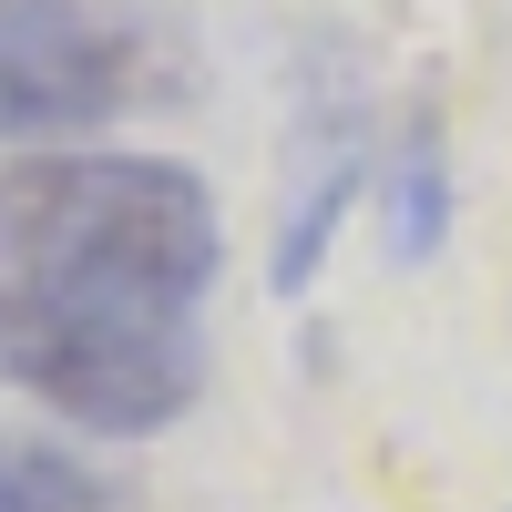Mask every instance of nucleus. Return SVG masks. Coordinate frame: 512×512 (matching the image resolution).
<instances>
[{"label": "nucleus", "mask_w": 512, "mask_h": 512, "mask_svg": "<svg viewBox=\"0 0 512 512\" xmlns=\"http://www.w3.org/2000/svg\"><path fill=\"white\" fill-rule=\"evenodd\" d=\"M0 277L195 318L226 277V216L175 154H21L0 164Z\"/></svg>", "instance_id": "obj_1"}, {"label": "nucleus", "mask_w": 512, "mask_h": 512, "mask_svg": "<svg viewBox=\"0 0 512 512\" xmlns=\"http://www.w3.org/2000/svg\"><path fill=\"white\" fill-rule=\"evenodd\" d=\"M0 390H31L41 410H62L93 441H144L195 410L205 338H195V318L0 277Z\"/></svg>", "instance_id": "obj_2"}, {"label": "nucleus", "mask_w": 512, "mask_h": 512, "mask_svg": "<svg viewBox=\"0 0 512 512\" xmlns=\"http://www.w3.org/2000/svg\"><path fill=\"white\" fill-rule=\"evenodd\" d=\"M144 82V41L93 0H0V144L52 154L82 123H113Z\"/></svg>", "instance_id": "obj_3"}, {"label": "nucleus", "mask_w": 512, "mask_h": 512, "mask_svg": "<svg viewBox=\"0 0 512 512\" xmlns=\"http://www.w3.org/2000/svg\"><path fill=\"white\" fill-rule=\"evenodd\" d=\"M359 185H369V154L359 144H338L308 185H297V205H287V226H277V297H297L318 267H328V236H338V216L359 205Z\"/></svg>", "instance_id": "obj_4"}, {"label": "nucleus", "mask_w": 512, "mask_h": 512, "mask_svg": "<svg viewBox=\"0 0 512 512\" xmlns=\"http://www.w3.org/2000/svg\"><path fill=\"white\" fill-rule=\"evenodd\" d=\"M390 256L400 267H420V256H441V236H451V164H441V134L431 123H410L400 134V154H390Z\"/></svg>", "instance_id": "obj_5"}, {"label": "nucleus", "mask_w": 512, "mask_h": 512, "mask_svg": "<svg viewBox=\"0 0 512 512\" xmlns=\"http://www.w3.org/2000/svg\"><path fill=\"white\" fill-rule=\"evenodd\" d=\"M103 472L41 441H0V512H103Z\"/></svg>", "instance_id": "obj_6"}]
</instances>
